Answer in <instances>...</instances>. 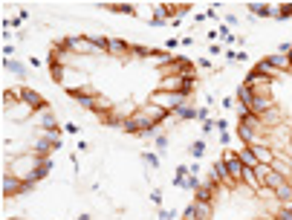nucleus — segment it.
<instances>
[{"label": "nucleus", "instance_id": "obj_7", "mask_svg": "<svg viewBox=\"0 0 292 220\" xmlns=\"http://www.w3.org/2000/svg\"><path fill=\"white\" fill-rule=\"evenodd\" d=\"M18 96H20V102H23V105H29L32 110H46V102H44V96H41L38 90L20 87V90H18Z\"/></svg>", "mask_w": 292, "mask_h": 220}, {"label": "nucleus", "instance_id": "obj_11", "mask_svg": "<svg viewBox=\"0 0 292 220\" xmlns=\"http://www.w3.org/2000/svg\"><path fill=\"white\" fill-rule=\"evenodd\" d=\"M272 107H275V105H272V99H269V96H263V93H255V102H252V107H249V110H252L255 116H266Z\"/></svg>", "mask_w": 292, "mask_h": 220}, {"label": "nucleus", "instance_id": "obj_43", "mask_svg": "<svg viewBox=\"0 0 292 220\" xmlns=\"http://www.w3.org/2000/svg\"><path fill=\"white\" fill-rule=\"evenodd\" d=\"M289 61H292V55H289Z\"/></svg>", "mask_w": 292, "mask_h": 220}, {"label": "nucleus", "instance_id": "obj_24", "mask_svg": "<svg viewBox=\"0 0 292 220\" xmlns=\"http://www.w3.org/2000/svg\"><path fill=\"white\" fill-rule=\"evenodd\" d=\"M275 197H278L281 203L292 200V183H283V185H278V188H275Z\"/></svg>", "mask_w": 292, "mask_h": 220}, {"label": "nucleus", "instance_id": "obj_42", "mask_svg": "<svg viewBox=\"0 0 292 220\" xmlns=\"http://www.w3.org/2000/svg\"><path fill=\"white\" fill-rule=\"evenodd\" d=\"M9 220H18V217H9Z\"/></svg>", "mask_w": 292, "mask_h": 220}, {"label": "nucleus", "instance_id": "obj_12", "mask_svg": "<svg viewBox=\"0 0 292 220\" xmlns=\"http://www.w3.org/2000/svg\"><path fill=\"white\" fill-rule=\"evenodd\" d=\"M217 188H220V183H200V188L194 191V200L211 203V200H214V194H217Z\"/></svg>", "mask_w": 292, "mask_h": 220}, {"label": "nucleus", "instance_id": "obj_15", "mask_svg": "<svg viewBox=\"0 0 292 220\" xmlns=\"http://www.w3.org/2000/svg\"><path fill=\"white\" fill-rule=\"evenodd\" d=\"M52 151H55V145H52V142H49V136H46V133H44V136H38V139H35V151H32V154H38V157H41V159H46V157H49V154H52Z\"/></svg>", "mask_w": 292, "mask_h": 220}, {"label": "nucleus", "instance_id": "obj_32", "mask_svg": "<svg viewBox=\"0 0 292 220\" xmlns=\"http://www.w3.org/2000/svg\"><path fill=\"white\" fill-rule=\"evenodd\" d=\"M44 133L49 136V142H52L55 148H61V133H58V131H44Z\"/></svg>", "mask_w": 292, "mask_h": 220}, {"label": "nucleus", "instance_id": "obj_37", "mask_svg": "<svg viewBox=\"0 0 292 220\" xmlns=\"http://www.w3.org/2000/svg\"><path fill=\"white\" fill-rule=\"evenodd\" d=\"M151 200L156 203V206H160V203H162V191H160V188H153V194H151Z\"/></svg>", "mask_w": 292, "mask_h": 220}, {"label": "nucleus", "instance_id": "obj_41", "mask_svg": "<svg viewBox=\"0 0 292 220\" xmlns=\"http://www.w3.org/2000/svg\"><path fill=\"white\" fill-rule=\"evenodd\" d=\"M75 220H90V214H87V211H84V214H78V217H75Z\"/></svg>", "mask_w": 292, "mask_h": 220}, {"label": "nucleus", "instance_id": "obj_44", "mask_svg": "<svg viewBox=\"0 0 292 220\" xmlns=\"http://www.w3.org/2000/svg\"><path fill=\"white\" fill-rule=\"evenodd\" d=\"M272 220H278V217H272Z\"/></svg>", "mask_w": 292, "mask_h": 220}, {"label": "nucleus", "instance_id": "obj_3", "mask_svg": "<svg viewBox=\"0 0 292 220\" xmlns=\"http://www.w3.org/2000/svg\"><path fill=\"white\" fill-rule=\"evenodd\" d=\"M151 128H156V122H153L145 110H136L130 119H124V122H122L124 133H145V131H151Z\"/></svg>", "mask_w": 292, "mask_h": 220}, {"label": "nucleus", "instance_id": "obj_8", "mask_svg": "<svg viewBox=\"0 0 292 220\" xmlns=\"http://www.w3.org/2000/svg\"><path fill=\"white\" fill-rule=\"evenodd\" d=\"M70 96L75 99L81 107H90V110H93V107H96L98 93H96V90H87V87H72V90H70Z\"/></svg>", "mask_w": 292, "mask_h": 220}, {"label": "nucleus", "instance_id": "obj_28", "mask_svg": "<svg viewBox=\"0 0 292 220\" xmlns=\"http://www.w3.org/2000/svg\"><path fill=\"white\" fill-rule=\"evenodd\" d=\"M3 64H6V67H9L12 72H15V76H20V79L26 76V67H23V64H20V61H9V58H6V61H3Z\"/></svg>", "mask_w": 292, "mask_h": 220}, {"label": "nucleus", "instance_id": "obj_29", "mask_svg": "<svg viewBox=\"0 0 292 220\" xmlns=\"http://www.w3.org/2000/svg\"><path fill=\"white\" fill-rule=\"evenodd\" d=\"M197 113H200L197 107H179L174 116H177V119H197Z\"/></svg>", "mask_w": 292, "mask_h": 220}, {"label": "nucleus", "instance_id": "obj_35", "mask_svg": "<svg viewBox=\"0 0 292 220\" xmlns=\"http://www.w3.org/2000/svg\"><path fill=\"white\" fill-rule=\"evenodd\" d=\"M142 159H145L148 165H153V168L160 165V157H156V154H145V157H142Z\"/></svg>", "mask_w": 292, "mask_h": 220}, {"label": "nucleus", "instance_id": "obj_1", "mask_svg": "<svg viewBox=\"0 0 292 220\" xmlns=\"http://www.w3.org/2000/svg\"><path fill=\"white\" fill-rule=\"evenodd\" d=\"M160 90H165V93H177V96L188 99L191 93H194V76H188V79H182V76H165L160 84Z\"/></svg>", "mask_w": 292, "mask_h": 220}, {"label": "nucleus", "instance_id": "obj_10", "mask_svg": "<svg viewBox=\"0 0 292 220\" xmlns=\"http://www.w3.org/2000/svg\"><path fill=\"white\" fill-rule=\"evenodd\" d=\"M246 9L257 18H278V6L272 3H246Z\"/></svg>", "mask_w": 292, "mask_h": 220}, {"label": "nucleus", "instance_id": "obj_20", "mask_svg": "<svg viewBox=\"0 0 292 220\" xmlns=\"http://www.w3.org/2000/svg\"><path fill=\"white\" fill-rule=\"evenodd\" d=\"M142 110H145V113H148V116H151V119H153V122H156V125H160V122H165V119H168V110H162V107L160 105H145V107H142Z\"/></svg>", "mask_w": 292, "mask_h": 220}, {"label": "nucleus", "instance_id": "obj_40", "mask_svg": "<svg viewBox=\"0 0 292 220\" xmlns=\"http://www.w3.org/2000/svg\"><path fill=\"white\" fill-rule=\"evenodd\" d=\"M278 220H292V214H289V211H281V214H278Z\"/></svg>", "mask_w": 292, "mask_h": 220}, {"label": "nucleus", "instance_id": "obj_25", "mask_svg": "<svg viewBox=\"0 0 292 220\" xmlns=\"http://www.w3.org/2000/svg\"><path fill=\"white\" fill-rule=\"evenodd\" d=\"M49 168H52V159H49V157L41 159V165H38V171H35V177H32V180H35V183H38V180H44V177L49 174Z\"/></svg>", "mask_w": 292, "mask_h": 220}, {"label": "nucleus", "instance_id": "obj_30", "mask_svg": "<svg viewBox=\"0 0 292 220\" xmlns=\"http://www.w3.org/2000/svg\"><path fill=\"white\" fill-rule=\"evenodd\" d=\"M182 185H185V188H191V191H197V188H200V177L188 171V177H185V183H182Z\"/></svg>", "mask_w": 292, "mask_h": 220}, {"label": "nucleus", "instance_id": "obj_4", "mask_svg": "<svg viewBox=\"0 0 292 220\" xmlns=\"http://www.w3.org/2000/svg\"><path fill=\"white\" fill-rule=\"evenodd\" d=\"M64 44H67V50H72V53H78V55H98V53H101V50H98L87 35H84V38H81V35H70V38H64Z\"/></svg>", "mask_w": 292, "mask_h": 220}, {"label": "nucleus", "instance_id": "obj_36", "mask_svg": "<svg viewBox=\"0 0 292 220\" xmlns=\"http://www.w3.org/2000/svg\"><path fill=\"white\" fill-rule=\"evenodd\" d=\"M214 128H217V125H214L211 119H205V122H203V133H211Z\"/></svg>", "mask_w": 292, "mask_h": 220}, {"label": "nucleus", "instance_id": "obj_26", "mask_svg": "<svg viewBox=\"0 0 292 220\" xmlns=\"http://www.w3.org/2000/svg\"><path fill=\"white\" fill-rule=\"evenodd\" d=\"M110 12H119V15H133V6L130 3H104Z\"/></svg>", "mask_w": 292, "mask_h": 220}, {"label": "nucleus", "instance_id": "obj_34", "mask_svg": "<svg viewBox=\"0 0 292 220\" xmlns=\"http://www.w3.org/2000/svg\"><path fill=\"white\" fill-rule=\"evenodd\" d=\"M292 15V3H283V6H278V18H289Z\"/></svg>", "mask_w": 292, "mask_h": 220}, {"label": "nucleus", "instance_id": "obj_39", "mask_svg": "<svg viewBox=\"0 0 292 220\" xmlns=\"http://www.w3.org/2000/svg\"><path fill=\"white\" fill-rule=\"evenodd\" d=\"M160 217H162V220H174V214H171V211H165V209H162V211H160Z\"/></svg>", "mask_w": 292, "mask_h": 220}, {"label": "nucleus", "instance_id": "obj_17", "mask_svg": "<svg viewBox=\"0 0 292 220\" xmlns=\"http://www.w3.org/2000/svg\"><path fill=\"white\" fill-rule=\"evenodd\" d=\"M234 154H237V159H240L246 168H257V165H260V162H257V157H255V151L249 148V145H243V148L234 151Z\"/></svg>", "mask_w": 292, "mask_h": 220}, {"label": "nucleus", "instance_id": "obj_21", "mask_svg": "<svg viewBox=\"0 0 292 220\" xmlns=\"http://www.w3.org/2000/svg\"><path fill=\"white\" fill-rule=\"evenodd\" d=\"M38 122H41V128H44V131H58V122H55V113H52V110H41Z\"/></svg>", "mask_w": 292, "mask_h": 220}, {"label": "nucleus", "instance_id": "obj_31", "mask_svg": "<svg viewBox=\"0 0 292 220\" xmlns=\"http://www.w3.org/2000/svg\"><path fill=\"white\" fill-rule=\"evenodd\" d=\"M185 177H188V168H185V165H179V168H177V174H174V185H182V183H185Z\"/></svg>", "mask_w": 292, "mask_h": 220}, {"label": "nucleus", "instance_id": "obj_18", "mask_svg": "<svg viewBox=\"0 0 292 220\" xmlns=\"http://www.w3.org/2000/svg\"><path fill=\"white\" fill-rule=\"evenodd\" d=\"M266 61L272 64L278 72H286V70H292V61H289V55H281V53H275V55H269Z\"/></svg>", "mask_w": 292, "mask_h": 220}, {"label": "nucleus", "instance_id": "obj_13", "mask_svg": "<svg viewBox=\"0 0 292 220\" xmlns=\"http://www.w3.org/2000/svg\"><path fill=\"white\" fill-rule=\"evenodd\" d=\"M249 148L255 151V157H257V162H260V165H272L275 159H278V154H275V151H269V145H249Z\"/></svg>", "mask_w": 292, "mask_h": 220}, {"label": "nucleus", "instance_id": "obj_9", "mask_svg": "<svg viewBox=\"0 0 292 220\" xmlns=\"http://www.w3.org/2000/svg\"><path fill=\"white\" fill-rule=\"evenodd\" d=\"M23 191V180L15 174H3V197H12V194Z\"/></svg>", "mask_w": 292, "mask_h": 220}, {"label": "nucleus", "instance_id": "obj_27", "mask_svg": "<svg viewBox=\"0 0 292 220\" xmlns=\"http://www.w3.org/2000/svg\"><path fill=\"white\" fill-rule=\"evenodd\" d=\"M188 154H191L194 159H203V154H205V142H203V139L191 142V148H188Z\"/></svg>", "mask_w": 292, "mask_h": 220}, {"label": "nucleus", "instance_id": "obj_2", "mask_svg": "<svg viewBox=\"0 0 292 220\" xmlns=\"http://www.w3.org/2000/svg\"><path fill=\"white\" fill-rule=\"evenodd\" d=\"M151 105H160L162 110H168V113L174 116L179 107H185V99L177 96V93H165V90H156V93H151Z\"/></svg>", "mask_w": 292, "mask_h": 220}, {"label": "nucleus", "instance_id": "obj_6", "mask_svg": "<svg viewBox=\"0 0 292 220\" xmlns=\"http://www.w3.org/2000/svg\"><path fill=\"white\" fill-rule=\"evenodd\" d=\"M223 159H226V168H229V180H231V183H240V180H243L246 165L237 159V154H234V151H223Z\"/></svg>", "mask_w": 292, "mask_h": 220}, {"label": "nucleus", "instance_id": "obj_38", "mask_svg": "<svg viewBox=\"0 0 292 220\" xmlns=\"http://www.w3.org/2000/svg\"><path fill=\"white\" fill-rule=\"evenodd\" d=\"M220 35L226 38V41H234V35H231V32H229V29H226V27H220Z\"/></svg>", "mask_w": 292, "mask_h": 220}, {"label": "nucleus", "instance_id": "obj_5", "mask_svg": "<svg viewBox=\"0 0 292 220\" xmlns=\"http://www.w3.org/2000/svg\"><path fill=\"white\" fill-rule=\"evenodd\" d=\"M214 209H211V203H200L194 200L191 206L185 209V214H182V220H211Z\"/></svg>", "mask_w": 292, "mask_h": 220}, {"label": "nucleus", "instance_id": "obj_19", "mask_svg": "<svg viewBox=\"0 0 292 220\" xmlns=\"http://www.w3.org/2000/svg\"><path fill=\"white\" fill-rule=\"evenodd\" d=\"M234 102H240L243 107H252V102H255V90L246 87V84H240L237 93H234Z\"/></svg>", "mask_w": 292, "mask_h": 220}, {"label": "nucleus", "instance_id": "obj_14", "mask_svg": "<svg viewBox=\"0 0 292 220\" xmlns=\"http://www.w3.org/2000/svg\"><path fill=\"white\" fill-rule=\"evenodd\" d=\"M107 53L116 55V58H130V44H124V41H116V38H110V44H107Z\"/></svg>", "mask_w": 292, "mask_h": 220}, {"label": "nucleus", "instance_id": "obj_33", "mask_svg": "<svg viewBox=\"0 0 292 220\" xmlns=\"http://www.w3.org/2000/svg\"><path fill=\"white\" fill-rule=\"evenodd\" d=\"M130 55H142V58H145V55H151V50H148V46H136V44H130Z\"/></svg>", "mask_w": 292, "mask_h": 220}, {"label": "nucleus", "instance_id": "obj_22", "mask_svg": "<svg viewBox=\"0 0 292 220\" xmlns=\"http://www.w3.org/2000/svg\"><path fill=\"white\" fill-rule=\"evenodd\" d=\"M6 113H9L12 119H15V122H23V119H26V116L32 113V107L23 105V102H18V105H15V110H6Z\"/></svg>", "mask_w": 292, "mask_h": 220}, {"label": "nucleus", "instance_id": "obj_16", "mask_svg": "<svg viewBox=\"0 0 292 220\" xmlns=\"http://www.w3.org/2000/svg\"><path fill=\"white\" fill-rule=\"evenodd\" d=\"M211 183H231V180H229V168H226V159H217V162H214Z\"/></svg>", "mask_w": 292, "mask_h": 220}, {"label": "nucleus", "instance_id": "obj_23", "mask_svg": "<svg viewBox=\"0 0 292 220\" xmlns=\"http://www.w3.org/2000/svg\"><path fill=\"white\" fill-rule=\"evenodd\" d=\"M255 70H257V72H263V76H266V79H278V76H281V72H278V70H275V67H272V64H269V61H266V58H263V61H260V64H257V67H255Z\"/></svg>", "mask_w": 292, "mask_h": 220}]
</instances>
